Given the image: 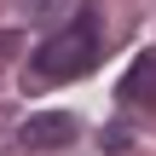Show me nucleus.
Masks as SVG:
<instances>
[{
    "mask_svg": "<svg viewBox=\"0 0 156 156\" xmlns=\"http://www.w3.org/2000/svg\"><path fill=\"white\" fill-rule=\"evenodd\" d=\"M98 58V12L93 6H81L64 29H52L41 46H35V58H29V87H64V81H75V75H87V64Z\"/></svg>",
    "mask_w": 156,
    "mask_h": 156,
    "instance_id": "f257e3e1",
    "label": "nucleus"
},
{
    "mask_svg": "<svg viewBox=\"0 0 156 156\" xmlns=\"http://www.w3.org/2000/svg\"><path fill=\"white\" fill-rule=\"evenodd\" d=\"M122 98L139 104V110H156V52H139L133 69L122 75Z\"/></svg>",
    "mask_w": 156,
    "mask_h": 156,
    "instance_id": "f03ea898",
    "label": "nucleus"
},
{
    "mask_svg": "<svg viewBox=\"0 0 156 156\" xmlns=\"http://www.w3.org/2000/svg\"><path fill=\"white\" fill-rule=\"evenodd\" d=\"M75 139V122L69 116H35L29 127H23V145H35V151H58V145H69Z\"/></svg>",
    "mask_w": 156,
    "mask_h": 156,
    "instance_id": "7ed1b4c3",
    "label": "nucleus"
},
{
    "mask_svg": "<svg viewBox=\"0 0 156 156\" xmlns=\"http://www.w3.org/2000/svg\"><path fill=\"white\" fill-rule=\"evenodd\" d=\"M58 6H69V0H29V12H35V17H52Z\"/></svg>",
    "mask_w": 156,
    "mask_h": 156,
    "instance_id": "20e7f679",
    "label": "nucleus"
}]
</instances>
